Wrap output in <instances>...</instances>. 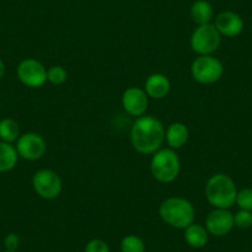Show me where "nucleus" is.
<instances>
[{
    "mask_svg": "<svg viewBox=\"0 0 252 252\" xmlns=\"http://www.w3.org/2000/svg\"><path fill=\"white\" fill-rule=\"evenodd\" d=\"M166 137L163 124L151 115H142L136 118L132 124L131 145L139 154L154 155L162 147Z\"/></svg>",
    "mask_w": 252,
    "mask_h": 252,
    "instance_id": "nucleus-1",
    "label": "nucleus"
},
{
    "mask_svg": "<svg viewBox=\"0 0 252 252\" xmlns=\"http://www.w3.org/2000/svg\"><path fill=\"white\" fill-rule=\"evenodd\" d=\"M237 188L230 176L217 173L205 184V198L209 204L219 209H230L236 203Z\"/></svg>",
    "mask_w": 252,
    "mask_h": 252,
    "instance_id": "nucleus-2",
    "label": "nucleus"
},
{
    "mask_svg": "<svg viewBox=\"0 0 252 252\" xmlns=\"http://www.w3.org/2000/svg\"><path fill=\"white\" fill-rule=\"evenodd\" d=\"M159 217L174 229H186L194 222L195 209L186 198L171 197L159 205Z\"/></svg>",
    "mask_w": 252,
    "mask_h": 252,
    "instance_id": "nucleus-3",
    "label": "nucleus"
},
{
    "mask_svg": "<svg viewBox=\"0 0 252 252\" xmlns=\"http://www.w3.org/2000/svg\"><path fill=\"white\" fill-rule=\"evenodd\" d=\"M151 173L161 183H172L181 172V159L174 150L159 149L152 155Z\"/></svg>",
    "mask_w": 252,
    "mask_h": 252,
    "instance_id": "nucleus-4",
    "label": "nucleus"
},
{
    "mask_svg": "<svg viewBox=\"0 0 252 252\" xmlns=\"http://www.w3.org/2000/svg\"><path fill=\"white\" fill-rule=\"evenodd\" d=\"M190 73L194 81L200 84L217 83L224 74V66L217 57L212 55L199 56L193 61Z\"/></svg>",
    "mask_w": 252,
    "mask_h": 252,
    "instance_id": "nucleus-5",
    "label": "nucleus"
},
{
    "mask_svg": "<svg viewBox=\"0 0 252 252\" xmlns=\"http://www.w3.org/2000/svg\"><path fill=\"white\" fill-rule=\"evenodd\" d=\"M221 43V35L213 24H205L195 28L190 36V47L199 56L213 55Z\"/></svg>",
    "mask_w": 252,
    "mask_h": 252,
    "instance_id": "nucleus-6",
    "label": "nucleus"
},
{
    "mask_svg": "<svg viewBox=\"0 0 252 252\" xmlns=\"http://www.w3.org/2000/svg\"><path fill=\"white\" fill-rule=\"evenodd\" d=\"M33 190L43 199H56L62 192V179L52 169H40L32 177Z\"/></svg>",
    "mask_w": 252,
    "mask_h": 252,
    "instance_id": "nucleus-7",
    "label": "nucleus"
},
{
    "mask_svg": "<svg viewBox=\"0 0 252 252\" xmlns=\"http://www.w3.org/2000/svg\"><path fill=\"white\" fill-rule=\"evenodd\" d=\"M16 74L19 81L29 88H40L47 82V69L35 58L21 61L16 69Z\"/></svg>",
    "mask_w": 252,
    "mask_h": 252,
    "instance_id": "nucleus-8",
    "label": "nucleus"
},
{
    "mask_svg": "<svg viewBox=\"0 0 252 252\" xmlns=\"http://www.w3.org/2000/svg\"><path fill=\"white\" fill-rule=\"evenodd\" d=\"M15 147L19 157L28 161L40 159L47 150L45 139L36 132H26V134L20 135V137L16 140Z\"/></svg>",
    "mask_w": 252,
    "mask_h": 252,
    "instance_id": "nucleus-9",
    "label": "nucleus"
},
{
    "mask_svg": "<svg viewBox=\"0 0 252 252\" xmlns=\"http://www.w3.org/2000/svg\"><path fill=\"white\" fill-rule=\"evenodd\" d=\"M235 226L234 214L229 209L215 208L205 219V229L214 236L221 237L229 234Z\"/></svg>",
    "mask_w": 252,
    "mask_h": 252,
    "instance_id": "nucleus-10",
    "label": "nucleus"
},
{
    "mask_svg": "<svg viewBox=\"0 0 252 252\" xmlns=\"http://www.w3.org/2000/svg\"><path fill=\"white\" fill-rule=\"evenodd\" d=\"M121 104H123L124 110L129 115L140 118L145 115L149 108V95L145 89L139 88V87H130L123 93Z\"/></svg>",
    "mask_w": 252,
    "mask_h": 252,
    "instance_id": "nucleus-11",
    "label": "nucleus"
},
{
    "mask_svg": "<svg viewBox=\"0 0 252 252\" xmlns=\"http://www.w3.org/2000/svg\"><path fill=\"white\" fill-rule=\"evenodd\" d=\"M215 28L220 35L226 37H235L244 30V20L234 11H222L215 18Z\"/></svg>",
    "mask_w": 252,
    "mask_h": 252,
    "instance_id": "nucleus-12",
    "label": "nucleus"
},
{
    "mask_svg": "<svg viewBox=\"0 0 252 252\" xmlns=\"http://www.w3.org/2000/svg\"><path fill=\"white\" fill-rule=\"evenodd\" d=\"M171 91V82L168 77L162 73H154L147 77L145 82V92L152 99H163Z\"/></svg>",
    "mask_w": 252,
    "mask_h": 252,
    "instance_id": "nucleus-13",
    "label": "nucleus"
},
{
    "mask_svg": "<svg viewBox=\"0 0 252 252\" xmlns=\"http://www.w3.org/2000/svg\"><path fill=\"white\" fill-rule=\"evenodd\" d=\"M189 139V130L183 123H172L166 129L164 141L172 150L182 149Z\"/></svg>",
    "mask_w": 252,
    "mask_h": 252,
    "instance_id": "nucleus-14",
    "label": "nucleus"
},
{
    "mask_svg": "<svg viewBox=\"0 0 252 252\" xmlns=\"http://www.w3.org/2000/svg\"><path fill=\"white\" fill-rule=\"evenodd\" d=\"M209 239V232L205 226L199 224H190L184 229V240L193 249H202L207 245Z\"/></svg>",
    "mask_w": 252,
    "mask_h": 252,
    "instance_id": "nucleus-15",
    "label": "nucleus"
},
{
    "mask_svg": "<svg viewBox=\"0 0 252 252\" xmlns=\"http://www.w3.org/2000/svg\"><path fill=\"white\" fill-rule=\"evenodd\" d=\"M19 154L13 144L0 141V173L11 171L18 163Z\"/></svg>",
    "mask_w": 252,
    "mask_h": 252,
    "instance_id": "nucleus-16",
    "label": "nucleus"
},
{
    "mask_svg": "<svg viewBox=\"0 0 252 252\" xmlns=\"http://www.w3.org/2000/svg\"><path fill=\"white\" fill-rule=\"evenodd\" d=\"M190 16L198 26L210 24L213 16H214L213 5L207 0H198L190 8Z\"/></svg>",
    "mask_w": 252,
    "mask_h": 252,
    "instance_id": "nucleus-17",
    "label": "nucleus"
},
{
    "mask_svg": "<svg viewBox=\"0 0 252 252\" xmlns=\"http://www.w3.org/2000/svg\"><path fill=\"white\" fill-rule=\"evenodd\" d=\"M20 137V127L14 119L5 118L0 120V141L13 144Z\"/></svg>",
    "mask_w": 252,
    "mask_h": 252,
    "instance_id": "nucleus-18",
    "label": "nucleus"
},
{
    "mask_svg": "<svg viewBox=\"0 0 252 252\" xmlns=\"http://www.w3.org/2000/svg\"><path fill=\"white\" fill-rule=\"evenodd\" d=\"M121 252H145V244L136 235H127L121 240Z\"/></svg>",
    "mask_w": 252,
    "mask_h": 252,
    "instance_id": "nucleus-19",
    "label": "nucleus"
},
{
    "mask_svg": "<svg viewBox=\"0 0 252 252\" xmlns=\"http://www.w3.org/2000/svg\"><path fill=\"white\" fill-rule=\"evenodd\" d=\"M68 78V73L62 66H52L47 69V82L55 86H61Z\"/></svg>",
    "mask_w": 252,
    "mask_h": 252,
    "instance_id": "nucleus-20",
    "label": "nucleus"
},
{
    "mask_svg": "<svg viewBox=\"0 0 252 252\" xmlns=\"http://www.w3.org/2000/svg\"><path fill=\"white\" fill-rule=\"evenodd\" d=\"M240 209L252 212V188H244L237 192L236 203Z\"/></svg>",
    "mask_w": 252,
    "mask_h": 252,
    "instance_id": "nucleus-21",
    "label": "nucleus"
},
{
    "mask_svg": "<svg viewBox=\"0 0 252 252\" xmlns=\"http://www.w3.org/2000/svg\"><path fill=\"white\" fill-rule=\"evenodd\" d=\"M234 221L235 226L240 227V229H250L252 226V212L240 209L234 215Z\"/></svg>",
    "mask_w": 252,
    "mask_h": 252,
    "instance_id": "nucleus-22",
    "label": "nucleus"
},
{
    "mask_svg": "<svg viewBox=\"0 0 252 252\" xmlns=\"http://www.w3.org/2000/svg\"><path fill=\"white\" fill-rule=\"evenodd\" d=\"M84 252H110L108 244L104 242L103 240L94 239L87 244Z\"/></svg>",
    "mask_w": 252,
    "mask_h": 252,
    "instance_id": "nucleus-23",
    "label": "nucleus"
},
{
    "mask_svg": "<svg viewBox=\"0 0 252 252\" xmlns=\"http://www.w3.org/2000/svg\"><path fill=\"white\" fill-rule=\"evenodd\" d=\"M19 245H20V237L16 234H9L4 239V246L9 251H16Z\"/></svg>",
    "mask_w": 252,
    "mask_h": 252,
    "instance_id": "nucleus-24",
    "label": "nucleus"
},
{
    "mask_svg": "<svg viewBox=\"0 0 252 252\" xmlns=\"http://www.w3.org/2000/svg\"><path fill=\"white\" fill-rule=\"evenodd\" d=\"M4 74H5V63L0 60V79L3 78Z\"/></svg>",
    "mask_w": 252,
    "mask_h": 252,
    "instance_id": "nucleus-25",
    "label": "nucleus"
},
{
    "mask_svg": "<svg viewBox=\"0 0 252 252\" xmlns=\"http://www.w3.org/2000/svg\"><path fill=\"white\" fill-rule=\"evenodd\" d=\"M3 252H16V251H9V250H5V251H3Z\"/></svg>",
    "mask_w": 252,
    "mask_h": 252,
    "instance_id": "nucleus-26",
    "label": "nucleus"
}]
</instances>
